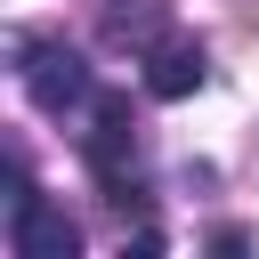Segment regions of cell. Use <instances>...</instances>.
Returning <instances> with one entry per match:
<instances>
[{
    "instance_id": "1",
    "label": "cell",
    "mask_w": 259,
    "mask_h": 259,
    "mask_svg": "<svg viewBox=\"0 0 259 259\" xmlns=\"http://www.w3.org/2000/svg\"><path fill=\"white\" fill-rule=\"evenodd\" d=\"M8 57H16V81H24V97H32L40 113H73V105L97 97L89 57L65 49V40H24V32H8Z\"/></svg>"
},
{
    "instance_id": "2",
    "label": "cell",
    "mask_w": 259,
    "mask_h": 259,
    "mask_svg": "<svg viewBox=\"0 0 259 259\" xmlns=\"http://www.w3.org/2000/svg\"><path fill=\"white\" fill-rule=\"evenodd\" d=\"M81 162H89V178L113 194V202H130L138 194V113H130V97H89V138H81Z\"/></svg>"
},
{
    "instance_id": "3",
    "label": "cell",
    "mask_w": 259,
    "mask_h": 259,
    "mask_svg": "<svg viewBox=\"0 0 259 259\" xmlns=\"http://www.w3.org/2000/svg\"><path fill=\"white\" fill-rule=\"evenodd\" d=\"M8 251L16 259H73L81 251V227L65 219V202H49V194H16L8 202Z\"/></svg>"
},
{
    "instance_id": "4",
    "label": "cell",
    "mask_w": 259,
    "mask_h": 259,
    "mask_svg": "<svg viewBox=\"0 0 259 259\" xmlns=\"http://www.w3.org/2000/svg\"><path fill=\"white\" fill-rule=\"evenodd\" d=\"M202 81H210L202 40H154L146 49V97H194Z\"/></svg>"
},
{
    "instance_id": "5",
    "label": "cell",
    "mask_w": 259,
    "mask_h": 259,
    "mask_svg": "<svg viewBox=\"0 0 259 259\" xmlns=\"http://www.w3.org/2000/svg\"><path fill=\"white\" fill-rule=\"evenodd\" d=\"M105 32H113V40H154V32H162V8H113Z\"/></svg>"
}]
</instances>
